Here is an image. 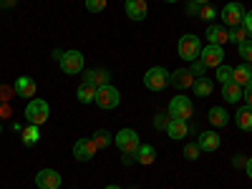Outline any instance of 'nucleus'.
<instances>
[{
	"mask_svg": "<svg viewBox=\"0 0 252 189\" xmlns=\"http://www.w3.org/2000/svg\"><path fill=\"white\" fill-rule=\"evenodd\" d=\"M199 154H202V149H199V144H187V146H184V157H187L189 161H194V159H199Z\"/></svg>",
	"mask_w": 252,
	"mask_h": 189,
	"instance_id": "7c9ffc66",
	"label": "nucleus"
},
{
	"mask_svg": "<svg viewBox=\"0 0 252 189\" xmlns=\"http://www.w3.org/2000/svg\"><path fill=\"white\" fill-rule=\"evenodd\" d=\"M207 119H209V124L212 126H227V111L222 109V106H212L209 109V114H207Z\"/></svg>",
	"mask_w": 252,
	"mask_h": 189,
	"instance_id": "393cba45",
	"label": "nucleus"
},
{
	"mask_svg": "<svg viewBox=\"0 0 252 189\" xmlns=\"http://www.w3.org/2000/svg\"><path fill=\"white\" fill-rule=\"evenodd\" d=\"M222 98H224L227 103H237V101L242 98V86H237L235 81L224 83V86H222Z\"/></svg>",
	"mask_w": 252,
	"mask_h": 189,
	"instance_id": "aec40b11",
	"label": "nucleus"
},
{
	"mask_svg": "<svg viewBox=\"0 0 252 189\" xmlns=\"http://www.w3.org/2000/svg\"><path fill=\"white\" fill-rule=\"evenodd\" d=\"M192 114H194V103L189 101L187 96H174V98L169 101V116H172V119L187 121Z\"/></svg>",
	"mask_w": 252,
	"mask_h": 189,
	"instance_id": "6e6552de",
	"label": "nucleus"
},
{
	"mask_svg": "<svg viewBox=\"0 0 252 189\" xmlns=\"http://www.w3.org/2000/svg\"><path fill=\"white\" fill-rule=\"evenodd\" d=\"M86 10L103 13V10H106V0H86Z\"/></svg>",
	"mask_w": 252,
	"mask_h": 189,
	"instance_id": "2f4dec72",
	"label": "nucleus"
},
{
	"mask_svg": "<svg viewBox=\"0 0 252 189\" xmlns=\"http://www.w3.org/2000/svg\"><path fill=\"white\" fill-rule=\"evenodd\" d=\"M166 83H169V73H166V68H161V66L149 68L146 76H144V86L149 91H164Z\"/></svg>",
	"mask_w": 252,
	"mask_h": 189,
	"instance_id": "423d86ee",
	"label": "nucleus"
},
{
	"mask_svg": "<svg viewBox=\"0 0 252 189\" xmlns=\"http://www.w3.org/2000/svg\"><path fill=\"white\" fill-rule=\"evenodd\" d=\"M247 28H242V26H237V28H232V31H229V40H235V43L240 46V43H245V40H247Z\"/></svg>",
	"mask_w": 252,
	"mask_h": 189,
	"instance_id": "c85d7f7f",
	"label": "nucleus"
},
{
	"mask_svg": "<svg viewBox=\"0 0 252 189\" xmlns=\"http://www.w3.org/2000/svg\"><path fill=\"white\" fill-rule=\"evenodd\" d=\"M187 10H189V13H199V3H194V0H192V3L187 5Z\"/></svg>",
	"mask_w": 252,
	"mask_h": 189,
	"instance_id": "4c0bfd02",
	"label": "nucleus"
},
{
	"mask_svg": "<svg viewBox=\"0 0 252 189\" xmlns=\"http://www.w3.org/2000/svg\"><path fill=\"white\" fill-rule=\"evenodd\" d=\"M194 73L192 71H187V68H179V71H174V73H169V83L174 89H179V91H184V89H192L194 86Z\"/></svg>",
	"mask_w": 252,
	"mask_h": 189,
	"instance_id": "ddd939ff",
	"label": "nucleus"
},
{
	"mask_svg": "<svg viewBox=\"0 0 252 189\" xmlns=\"http://www.w3.org/2000/svg\"><path fill=\"white\" fill-rule=\"evenodd\" d=\"M192 89H194V96H209L215 86H212V81H209L207 76H199V78L194 81V86H192Z\"/></svg>",
	"mask_w": 252,
	"mask_h": 189,
	"instance_id": "a878e982",
	"label": "nucleus"
},
{
	"mask_svg": "<svg viewBox=\"0 0 252 189\" xmlns=\"http://www.w3.org/2000/svg\"><path fill=\"white\" fill-rule=\"evenodd\" d=\"M220 18L224 20V28H237L242 26V18H245V8L240 3H227L220 13Z\"/></svg>",
	"mask_w": 252,
	"mask_h": 189,
	"instance_id": "1a4fd4ad",
	"label": "nucleus"
},
{
	"mask_svg": "<svg viewBox=\"0 0 252 189\" xmlns=\"http://www.w3.org/2000/svg\"><path fill=\"white\" fill-rule=\"evenodd\" d=\"M0 134H3V124H0Z\"/></svg>",
	"mask_w": 252,
	"mask_h": 189,
	"instance_id": "37998d69",
	"label": "nucleus"
},
{
	"mask_svg": "<svg viewBox=\"0 0 252 189\" xmlns=\"http://www.w3.org/2000/svg\"><path fill=\"white\" fill-rule=\"evenodd\" d=\"M109 71L103 68H94V71H86V76H83V83H91V86L101 89V86H109Z\"/></svg>",
	"mask_w": 252,
	"mask_h": 189,
	"instance_id": "dca6fc26",
	"label": "nucleus"
},
{
	"mask_svg": "<svg viewBox=\"0 0 252 189\" xmlns=\"http://www.w3.org/2000/svg\"><path fill=\"white\" fill-rule=\"evenodd\" d=\"M61 174L56 172V169H40L38 174H35V187L38 189H58L61 187Z\"/></svg>",
	"mask_w": 252,
	"mask_h": 189,
	"instance_id": "f8f14e48",
	"label": "nucleus"
},
{
	"mask_svg": "<svg viewBox=\"0 0 252 189\" xmlns=\"http://www.w3.org/2000/svg\"><path fill=\"white\" fill-rule=\"evenodd\" d=\"M232 73H235V68H232V66H224V63H222V66H217V81L222 83V86L232 81Z\"/></svg>",
	"mask_w": 252,
	"mask_h": 189,
	"instance_id": "cd10ccee",
	"label": "nucleus"
},
{
	"mask_svg": "<svg viewBox=\"0 0 252 189\" xmlns=\"http://www.w3.org/2000/svg\"><path fill=\"white\" fill-rule=\"evenodd\" d=\"M13 96H15V89H10V86H0V101H3V103H8Z\"/></svg>",
	"mask_w": 252,
	"mask_h": 189,
	"instance_id": "72a5a7b5",
	"label": "nucleus"
},
{
	"mask_svg": "<svg viewBox=\"0 0 252 189\" xmlns=\"http://www.w3.org/2000/svg\"><path fill=\"white\" fill-rule=\"evenodd\" d=\"M94 103H98L103 111H111V109H116L119 103H121V94H119V89H114L111 83H109V86H101L96 91V101Z\"/></svg>",
	"mask_w": 252,
	"mask_h": 189,
	"instance_id": "20e7f679",
	"label": "nucleus"
},
{
	"mask_svg": "<svg viewBox=\"0 0 252 189\" xmlns=\"http://www.w3.org/2000/svg\"><path fill=\"white\" fill-rule=\"evenodd\" d=\"M242 28H247V33L252 35V10L245 13V18H242Z\"/></svg>",
	"mask_w": 252,
	"mask_h": 189,
	"instance_id": "c9c22d12",
	"label": "nucleus"
},
{
	"mask_svg": "<svg viewBox=\"0 0 252 189\" xmlns=\"http://www.w3.org/2000/svg\"><path fill=\"white\" fill-rule=\"evenodd\" d=\"M204 71H207V68L202 66V63H194V68H192V73H194V76H199V73H204Z\"/></svg>",
	"mask_w": 252,
	"mask_h": 189,
	"instance_id": "e433bc0d",
	"label": "nucleus"
},
{
	"mask_svg": "<svg viewBox=\"0 0 252 189\" xmlns=\"http://www.w3.org/2000/svg\"><path fill=\"white\" fill-rule=\"evenodd\" d=\"M20 139H23V144H26V146H35V144L40 141V126L28 124L26 129H23V134H20Z\"/></svg>",
	"mask_w": 252,
	"mask_h": 189,
	"instance_id": "4be33fe9",
	"label": "nucleus"
},
{
	"mask_svg": "<svg viewBox=\"0 0 252 189\" xmlns=\"http://www.w3.org/2000/svg\"><path fill=\"white\" fill-rule=\"evenodd\" d=\"M235 121L242 131H252V109L250 106H240L235 114Z\"/></svg>",
	"mask_w": 252,
	"mask_h": 189,
	"instance_id": "412c9836",
	"label": "nucleus"
},
{
	"mask_svg": "<svg viewBox=\"0 0 252 189\" xmlns=\"http://www.w3.org/2000/svg\"><path fill=\"white\" fill-rule=\"evenodd\" d=\"M51 116V106L43 101V98H31L28 106H26V119L28 124H35V126H43Z\"/></svg>",
	"mask_w": 252,
	"mask_h": 189,
	"instance_id": "f257e3e1",
	"label": "nucleus"
},
{
	"mask_svg": "<svg viewBox=\"0 0 252 189\" xmlns=\"http://www.w3.org/2000/svg\"><path fill=\"white\" fill-rule=\"evenodd\" d=\"M146 13H149L146 0H126V15H129L131 20H144Z\"/></svg>",
	"mask_w": 252,
	"mask_h": 189,
	"instance_id": "2eb2a0df",
	"label": "nucleus"
},
{
	"mask_svg": "<svg viewBox=\"0 0 252 189\" xmlns=\"http://www.w3.org/2000/svg\"><path fill=\"white\" fill-rule=\"evenodd\" d=\"M166 3H177V0H166Z\"/></svg>",
	"mask_w": 252,
	"mask_h": 189,
	"instance_id": "c03bdc74",
	"label": "nucleus"
},
{
	"mask_svg": "<svg viewBox=\"0 0 252 189\" xmlns=\"http://www.w3.org/2000/svg\"><path fill=\"white\" fill-rule=\"evenodd\" d=\"M103 189H121V187H116V184H109V187H103Z\"/></svg>",
	"mask_w": 252,
	"mask_h": 189,
	"instance_id": "a19ab883",
	"label": "nucleus"
},
{
	"mask_svg": "<svg viewBox=\"0 0 252 189\" xmlns=\"http://www.w3.org/2000/svg\"><path fill=\"white\" fill-rule=\"evenodd\" d=\"M194 3H199V5H207V3H209V0H194Z\"/></svg>",
	"mask_w": 252,
	"mask_h": 189,
	"instance_id": "79ce46f5",
	"label": "nucleus"
},
{
	"mask_svg": "<svg viewBox=\"0 0 252 189\" xmlns=\"http://www.w3.org/2000/svg\"><path fill=\"white\" fill-rule=\"evenodd\" d=\"M187 131H189V126H187V121H182V119H169V124H166V134H169L172 139H184L187 136Z\"/></svg>",
	"mask_w": 252,
	"mask_h": 189,
	"instance_id": "a211bd4d",
	"label": "nucleus"
},
{
	"mask_svg": "<svg viewBox=\"0 0 252 189\" xmlns=\"http://www.w3.org/2000/svg\"><path fill=\"white\" fill-rule=\"evenodd\" d=\"M154 159H157V149H154L152 144L139 146V152H136V161H139V164L149 166V164H154Z\"/></svg>",
	"mask_w": 252,
	"mask_h": 189,
	"instance_id": "b1692460",
	"label": "nucleus"
},
{
	"mask_svg": "<svg viewBox=\"0 0 252 189\" xmlns=\"http://www.w3.org/2000/svg\"><path fill=\"white\" fill-rule=\"evenodd\" d=\"M0 116H10V109H8V103H3V106H0Z\"/></svg>",
	"mask_w": 252,
	"mask_h": 189,
	"instance_id": "58836bf2",
	"label": "nucleus"
},
{
	"mask_svg": "<svg viewBox=\"0 0 252 189\" xmlns=\"http://www.w3.org/2000/svg\"><path fill=\"white\" fill-rule=\"evenodd\" d=\"M199 18H202V20H215V18H217V10L209 5V3H207V5H199Z\"/></svg>",
	"mask_w": 252,
	"mask_h": 189,
	"instance_id": "473e14b6",
	"label": "nucleus"
},
{
	"mask_svg": "<svg viewBox=\"0 0 252 189\" xmlns=\"http://www.w3.org/2000/svg\"><path fill=\"white\" fill-rule=\"evenodd\" d=\"M96 149H98V146L94 144V139H78L73 144V157L78 161H91L96 157Z\"/></svg>",
	"mask_w": 252,
	"mask_h": 189,
	"instance_id": "9d476101",
	"label": "nucleus"
},
{
	"mask_svg": "<svg viewBox=\"0 0 252 189\" xmlns=\"http://www.w3.org/2000/svg\"><path fill=\"white\" fill-rule=\"evenodd\" d=\"M114 141H116V146H119V152L126 154V157H136L139 146H141L139 134H136L134 129H121V131L114 136Z\"/></svg>",
	"mask_w": 252,
	"mask_h": 189,
	"instance_id": "f03ea898",
	"label": "nucleus"
},
{
	"mask_svg": "<svg viewBox=\"0 0 252 189\" xmlns=\"http://www.w3.org/2000/svg\"><path fill=\"white\" fill-rule=\"evenodd\" d=\"M199 63H202L204 68H217V66H222V63H224V48L207 43V46L199 51Z\"/></svg>",
	"mask_w": 252,
	"mask_h": 189,
	"instance_id": "39448f33",
	"label": "nucleus"
},
{
	"mask_svg": "<svg viewBox=\"0 0 252 189\" xmlns=\"http://www.w3.org/2000/svg\"><path fill=\"white\" fill-rule=\"evenodd\" d=\"M197 144H199L202 152H217L222 141H220V134H215V131H202Z\"/></svg>",
	"mask_w": 252,
	"mask_h": 189,
	"instance_id": "f3484780",
	"label": "nucleus"
},
{
	"mask_svg": "<svg viewBox=\"0 0 252 189\" xmlns=\"http://www.w3.org/2000/svg\"><path fill=\"white\" fill-rule=\"evenodd\" d=\"M96 86H91V83H81L78 86V91H76V98L81 101V103H94L96 101Z\"/></svg>",
	"mask_w": 252,
	"mask_h": 189,
	"instance_id": "5701e85b",
	"label": "nucleus"
},
{
	"mask_svg": "<svg viewBox=\"0 0 252 189\" xmlns=\"http://www.w3.org/2000/svg\"><path fill=\"white\" fill-rule=\"evenodd\" d=\"M58 63H61L63 73L76 76V73L83 71V53H81V51H66V53H61Z\"/></svg>",
	"mask_w": 252,
	"mask_h": 189,
	"instance_id": "0eeeda50",
	"label": "nucleus"
},
{
	"mask_svg": "<svg viewBox=\"0 0 252 189\" xmlns=\"http://www.w3.org/2000/svg\"><path fill=\"white\" fill-rule=\"evenodd\" d=\"M227 40H229V28H224V26H209L207 28V43L224 46Z\"/></svg>",
	"mask_w": 252,
	"mask_h": 189,
	"instance_id": "4468645a",
	"label": "nucleus"
},
{
	"mask_svg": "<svg viewBox=\"0 0 252 189\" xmlns=\"http://www.w3.org/2000/svg\"><path fill=\"white\" fill-rule=\"evenodd\" d=\"M199 51H202V43H199V38H197V35L187 33V35L179 38V43H177V53H179V58H184V61H189V63H194V61L199 58Z\"/></svg>",
	"mask_w": 252,
	"mask_h": 189,
	"instance_id": "7ed1b4c3",
	"label": "nucleus"
},
{
	"mask_svg": "<svg viewBox=\"0 0 252 189\" xmlns=\"http://www.w3.org/2000/svg\"><path fill=\"white\" fill-rule=\"evenodd\" d=\"M242 98H245V106H250V109H252V83L242 89Z\"/></svg>",
	"mask_w": 252,
	"mask_h": 189,
	"instance_id": "f704fd0d",
	"label": "nucleus"
},
{
	"mask_svg": "<svg viewBox=\"0 0 252 189\" xmlns=\"http://www.w3.org/2000/svg\"><path fill=\"white\" fill-rule=\"evenodd\" d=\"M111 141H114V136H111L106 129H98V131L94 134V144L98 146V149H106V146H109Z\"/></svg>",
	"mask_w": 252,
	"mask_h": 189,
	"instance_id": "bb28decb",
	"label": "nucleus"
},
{
	"mask_svg": "<svg viewBox=\"0 0 252 189\" xmlns=\"http://www.w3.org/2000/svg\"><path fill=\"white\" fill-rule=\"evenodd\" d=\"M237 51H240V56L245 58V63H252V40H250V38L245 40V43L237 46Z\"/></svg>",
	"mask_w": 252,
	"mask_h": 189,
	"instance_id": "c756f323",
	"label": "nucleus"
},
{
	"mask_svg": "<svg viewBox=\"0 0 252 189\" xmlns=\"http://www.w3.org/2000/svg\"><path fill=\"white\" fill-rule=\"evenodd\" d=\"M13 89H15V96H20V98H35V91H38V86H35V81L31 78V76H18L15 78V83H13Z\"/></svg>",
	"mask_w": 252,
	"mask_h": 189,
	"instance_id": "9b49d317",
	"label": "nucleus"
},
{
	"mask_svg": "<svg viewBox=\"0 0 252 189\" xmlns=\"http://www.w3.org/2000/svg\"><path fill=\"white\" fill-rule=\"evenodd\" d=\"M232 81L237 83V86H250V83H252V66H250V63H242V66H237L235 68V73H232Z\"/></svg>",
	"mask_w": 252,
	"mask_h": 189,
	"instance_id": "6ab92c4d",
	"label": "nucleus"
},
{
	"mask_svg": "<svg viewBox=\"0 0 252 189\" xmlns=\"http://www.w3.org/2000/svg\"><path fill=\"white\" fill-rule=\"evenodd\" d=\"M247 177H250V179H252V159H250V161H247Z\"/></svg>",
	"mask_w": 252,
	"mask_h": 189,
	"instance_id": "ea45409f",
	"label": "nucleus"
}]
</instances>
